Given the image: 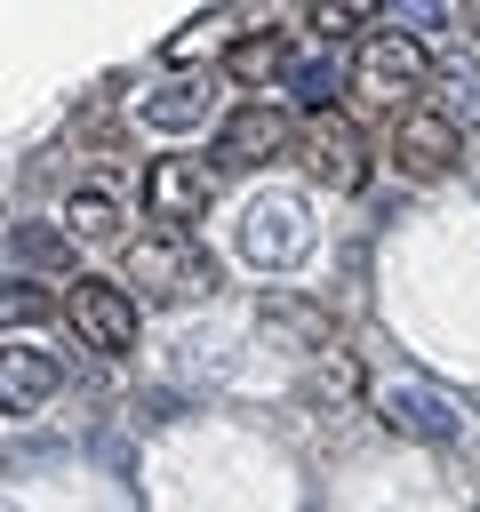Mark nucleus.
Instances as JSON below:
<instances>
[{"instance_id":"f257e3e1","label":"nucleus","mask_w":480,"mask_h":512,"mask_svg":"<svg viewBox=\"0 0 480 512\" xmlns=\"http://www.w3.org/2000/svg\"><path fill=\"white\" fill-rule=\"evenodd\" d=\"M432 72H440V56L416 32H368L360 56L344 64V88H352V112H384L392 120L432 88Z\"/></svg>"},{"instance_id":"f03ea898","label":"nucleus","mask_w":480,"mask_h":512,"mask_svg":"<svg viewBox=\"0 0 480 512\" xmlns=\"http://www.w3.org/2000/svg\"><path fill=\"white\" fill-rule=\"evenodd\" d=\"M128 280H136V296H152V304H192V296L216 288V256H208L184 224H152V232L128 240Z\"/></svg>"},{"instance_id":"7ed1b4c3","label":"nucleus","mask_w":480,"mask_h":512,"mask_svg":"<svg viewBox=\"0 0 480 512\" xmlns=\"http://www.w3.org/2000/svg\"><path fill=\"white\" fill-rule=\"evenodd\" d=\"M296 168L320 184V192H360L368 184V168H376V152H368V128L352 120V112H336V104H312L304 120H296Z\"/></svg>"},{"instance_id":"20e7f679","label":"nucleus","mask_w":480,"mask_h":512,"mask_svg":"<svg viewBox=\"0 0 480 512\" xmlns=\"http://www.w3.org/2000/svg\"><path fill=\"white\" fill-rule=\"evenodd\" d=\"M456 152H464V128L440 112V104H408V112H392L384 120V160L408 176V184H432V176H448L456 168Z\"/></svg>"},{"instance_id":"39448f33","label":"nucleus","mask_w":480,"mask_h":512,"mask_svg":"<svg viewBox=\"0 0 480 512\" xmlns=\"http://www.w3.org/2000/svg\"><path fill=\"white\" fill-rule=\"evenodd\" d=\"M64 320H72V336H80L96 360H128V352H136V336H144V320H136V296H128L120 280H72V296H64Z\"/></svg>"},{"instance_id":"423d86ee","label":"nucleus","mask_w":480,"mask_h":512,"mask_svg":"<svg viewBox=\"0 0 480 512\" xmlns=\"http://www.w3.org/2000/svg\"><path fill=\"white\" fill-rule=\"evenodd\" d=\"M208 200H216V160H152L144 168V208H152V224H200L208 216Z\"/></svg>"},{"instance_id":"0eeeda50","label":"nucleus","mask_w":480,"mask_h":512,"mask_svg":"<svg viewBox=\"0 0 480 512\" xmlns=\"http://www.w3.org/2000/svg\"><path fill=\"white\" fill-rule=\"evenodd\" d=\"M208 104H216V72L184 64V72H160V80L136 96V128H152V136H184V128L208 120Z\"/></svg>"},{"instance_id":"6e6552de","label":"nucleus","mask_w":480,"mask_h":512,"mask_svg":"<svg viewBox=\"0 0 480 512\" xmlns=\"http://www.w3.org/2000/svg\"><path fill=\"white\" fill-rule=\"evenodd\" d=\"M296 144V112L288 104H240L224 128H216V168H264Z\"/></svg>"},{"instance_id":"1a4fd4ad","label":"nucleus","mask_w":480,"mask_h":512,"mask_svg":"<svg viewBox=\"0 0 480 512\" xmlns=\"http://www.w3.org/2000/svg\"><path fill=\"white\" fill-rule=\"evenodd\" d=\"M64 392V360L48 344H0V416H40Z\"/></svg>"},{"instance_id":"9d476101","label":"nucleus","mask_w":480,"mask_h":512,"mask_svg":"<svg viewBox=\"0 0 480 512\" xmlns=\"http://www.w3.org/2000/svg\"><path fill=\"white\" fill-rule=\"evenodd\" d=\"M304 248H312L304 208H288V200H256V208L240 216V256H248V264H296Z\"/></svg>"},{"instance_id":"9b49d317","label":"nucleus","mask_w":480,"mask_h":512,"mask_svg":"<svg viewBox=\"0 0 480 512\" xmlns=\"http://www.w3.org/2000/svg\"><path fill=\"white\" fill-rule=\"evenodd\" d=\"M64 240H72V248H112V240H128L120 192H112V184H72V192H64Z\"/></svg>"},{"instance_id":"f8f14e48","label":"nucleus","mask_w":480,"mask_h":512,"mask_svg":"<svg viewBox=\"0 0 480 512\" xmlns=\"http://www.w3.org/2000/svg\"><path fill=\"white\" fill-rule=\"evenodd\" d=\"M384 416H392L400 432H416V440H456V432H464V416H456L432 384H392V392H384Z\"/></svg>"},{"instance_id":"ddd939ff","label":"nucleus","mask_w":480,"mask_h":512,"mask_svg":"<svg viewBox=\"0 0 480 512\" xmlns=\"http://www.w3.org/2000/svg\"><path fill=\"white\" fill-rule=\"evenodd\" d=\"M272 72H288V32H240V40H224V80L264 88Z\"/></svg>"},{"instance_id":"4468645a","label":"nucleus","mask_w":480,"mask_h":512,"mask_svg":"<svg viewBox=\"0 0 480 512\" xmlns=\"http://www.w3.org/2000/svg\"><path fill=\"white\" fill-rule=\"evenodd\" d=\"M424 104H440L456 128H480V64H464V56H440V72H432Z\"/></svg>"},{"instance_id":"2eb2a0df","label":"nucleus","mask_w":480,"mask_h":512,"mask_svg":"<svg viewBox=\"0 0 480 512\" xmlns=\"http://www.w3.org/2000/svg\"><path fill=\"white\" fill-rule=\"evenodd\" d=\"M368 8H376V0H312L304 24H312L320 40H352V32H368Z\"/></svg>"},{"instance_id":"dca6fc26","label":"nucleus","mask_w":480,"mask_h":512,"mask_svg":"<svg viewBox=\"0 0 480 512\" xmlns=\"http://www.w3.org/2000/svg\"><path fill=\"white\" fill-rule=\"evenodd\" d=\"M24 320H48V288H40V272L0 280V328H24Z\"/></svg>"},{"instance_id":"f3484780","label":"nucleus","mask_w":480,"mask_h":512,"mask_svg":"<svg viewBox=\"0 0 480 512\" xmlns=\"http://www.w3.org/2000/svg\"><path fill=\"white\" fill-rule=\"evenodd\" d=\"M16 256H24V272H56V264H64V240L40 232V224H24V232H16Z\"/></svg>"},{"instance_id":"a211bd4d","label":"nucleus","mask_w":480,"mask_h":512,"mask_svg":"<svg viewBox=\"0 0 480 512\" xmlns=\"http://www.w3.org/2000/svg\"><path fill=\"white\" fill-rule=\"evenodd\" d=\"M328 88H336V64H304V72H296V96H304V104H328Z\"/></svg>"},{"instance_id":"6ab92c4d","label":"nucleus","mask_w":480,"mask_h":512,"mask_svg":"<svg viewBox=\"0 0 480 512\" xmlns=\"http://www.w3.org/2000/svg\"><path fill=\"white\" fill-rule=\"evenodd\" d=\"M464 16H472V40H480V0H472V8H464Z\"/></svg>"}]
</instances>
